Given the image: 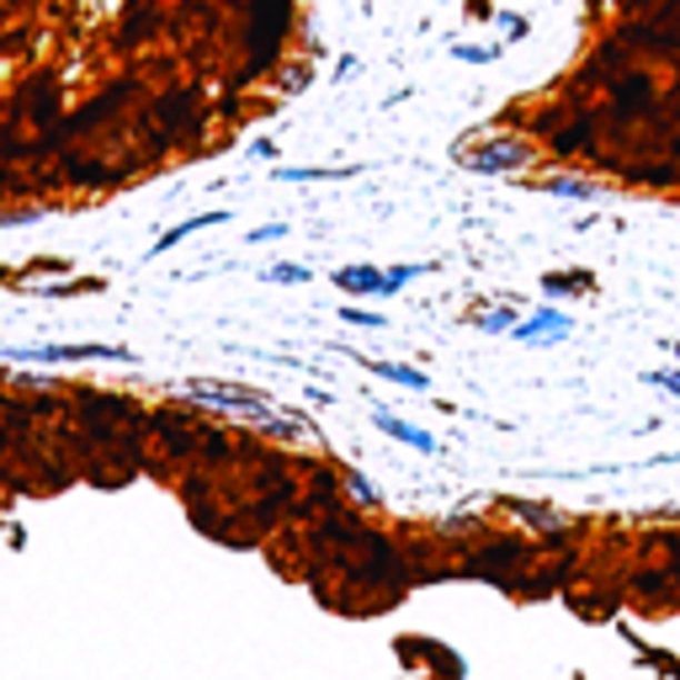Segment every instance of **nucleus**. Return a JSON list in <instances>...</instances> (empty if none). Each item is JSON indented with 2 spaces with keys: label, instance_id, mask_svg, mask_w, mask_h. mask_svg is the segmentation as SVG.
Segmentation results:
<instances>
[{
  "label": "nucleus",
  "instance_id": "f257e3e1",
  "mask_svg": "<svg viewBox=\"0 0 680 680\" xmlns=\"http://www.w3.org/2000/svg\"><path fill=\"white\" fill-rule=\"evenodd\" d=\"M527 559H532V553H527V542L494 537V542H479V548H468V553H462L458 574H468V580H489V584H500V590H516V580H510L506 569H521Z\"/></svg>",
  "mask_w": 680,
  "mask_h": 680
},
{
  "label": "nucleus",
  "instance_id": "f03ea898",
  "mask_svg": "<svg viewBox=\"0 0 680 680\" xmlns=\"http://www.w3.org/2000/svg\"><path fill=\"white\" fill-rule=\"evenodd\" d=\"M462 170H479V176H506V170H521L537 160V149L527 139H500V133H489L484 144H462L458 149Z\"/></svg>",
  "mask_w": 680,
  "mask_h": 680
},
{
  "label": "nucleus",
  "instance_id": "7ed1b4c3",
  "mask_svg": "<svg viewBox=\"0 0 680 680\" xmlns=\"http://www.w3.org/2000/svg\"><path fill=\"white\" fill-rule=\"evenodd\" d=\"M11 362H133L128 346H107V340H91V346H27V351H6Z\"/></svg>",
  "mask_w": 680,
  "mask_h": 680
},
{
  "label": "nucleus",
  "instance_id": "20e7f679",
  "mask_svg": "<svg viewBox=\"0 0 680 680\" xmlns=\"http://www.w3.org/2000/svg\"><path fill=\"white\" fill-rule=\"evenodd\" d=\"M611 107H617V118H638V112H649V107H654V80H649L643 70L617 74V80H611Z\"/></svg>",
  "mask_w": 680,
  "mask_h": 680
},
{
  "label": "nucleus",
  "instance_id": "39448f33",
  "mask_svg": "<svg viewBox=\"0 0 680 680\" xmlns=\"http://www.w3.org/2000/svg\"><path fill=\"white\" fill-rule=\"evenodd\" d=\"M574 330V319L559 314V309H532V319H521L510 336L516 340H527V346H553V340H563Z\"/></svg>",
  "mask_w": 680,
  "mask_h": 680
},
{
  "label": "nucleus",
  "instance_id": "423d86ee",
  "mask_svg": "<svg viewBox=\"0 0 680 680\" xmlns=\"http://www.w3.org/2000/svg\"><path fill=\"white\" fill-rule=\"evenodd\" d=\"M64 181H70V187H86V192H97V187L122 181V170H112L107 160H80V154L64 149Z\"/></svg>",
  "mask_w": 680,
  "mask_h": 680
},
{
  "label": "nucleus",
  "instance_id": "0eeeda50",
  "mask_svg": "<svg viewBox=\"0 0 680 680\" xmlns=\"http://www.w3.org/2000/svg\"><path fill=\"white\" fill-rule=\"evenodd\" d=\"M336 288L351 292V298H389V282H383V271L378 267H340Z\"/></svg>",
  "mask_w": 680,
  "mask_h": 680
},
{
  "label": "nucleus",
  "instance_id": "6e6552de",
  "mask_svg": "<svg viewBox=\"0 0 680 680\" xmlns=\"http://www.w3.org/2000/svg\"><path fill=\"white\" fill-rule=\"evenodd\" d=\"M590 149H596V118H584V112L553 133V154H590Z\"/></svg>",
  "mask_w": 680,
  "mask_h": 680
},
{
  "label": "nucleus",
  "instance_id": "1a4fd4ad",
  "mask_svg": "<svg viewBox=\"0 0 680 680\" xmlns=\"http://www.w3.org/2000/svg\"><path fill=\"white\" fill-rule=\"evenodd\" d=\"M372 426H378L383 437H393V441H404V447H414V452H437V437H426L420 426H410V420H399V414H389V410L372 414Z\"/></svg>",
  "mask_w": 680,
  "mask_h": 680
},
{
  "label": "nucleus",
  "instance_id": "9d476101",
  "mask_svg": "<svg viewBox=\"0 0 680 680\" xmlns=\"http://www.w3.org/2000/svg\"><path fill=\"white\" fill-rule=\"evenodd\" d=\"M219 223H229V213H197V219H181L176 223V229H166V234H160V240H154V256H170V250H176V244L181 240H192V234H202V229H219Z\"/></svg>",
  "mask_w": 680,
  "mask_h": 680
},
{
  "label": "nucleus",
  "instance_id": "9b49d317",
  "mask_svg": "<svg viewBox=\"0 0 680 680\" xmlns=\"http://www.w3.org/2000/svg\"><path fill=\"white\" fill-rule=\"evenodd\" d=\"M17 107H22L27 118L38 122V128H49L53 112H59V86H49V80H38L27 97H17Z\"/></svg>",
  "mask_w": 680,
  "mask_h": 680
},
{
  "label": "nucleus",
  "instance_id": "f8f14e48",
  "mask_svg": "<svg viewBox=\"0 0 680 680\" xmlns=\"http://www.w3.org/2000/svg\"><path fill=\"white\" fill-rule=\"evenodd\" d=\"M622 181H638V187H676L680 166L676 160H638V166H622Z\"/></svg>",
  "mask_w": 680,
  "mask_h": 680
},
{
  "label": "nucleus",
  "instance_id": "ddd939ff",
  "mask_svg": "<svg viewBox=\"0 0 680 680\" xmlns=\"http://www.w3.org/2000/svg\"><path fill=\"white\" fill-rule=\"evenodd\" d=\"M367 372H378V378H389V383H399V389H410V393H431V378L420 372V367H404V362H372L367 357Z\"/></svg>",
  "mask_w": 680,
  "mask_h": 680
},
{
  "label": "nucleus",
  "instance_id": "4468645a",
  "mask_svg": "<svg viewBox=\"0 0 680 680\" xmlns=\"http://www.w3.org/2000/svg\"><path fill=\"white\" fill-rule=\"evenodd\" d=\"M271 176L303 187V181H351V176H362V166H298V170H271Z\"/></svg>",
  "mask_w": 680,
  "mask_h": 680
},
{
  "label": "nucleus",
  "instance_id": "2eb2a0df",
  "mask_svg": "<svg viewBox=\"0 0 680 680\" xmlns=\"http://www.w3.org/2000/svg\"><path fill=\"white\" fill-rule=\"evenodd\" d=\"M537 192L542 197H569V202H596V181H580V176H548V181H537Z\"/></svg>",
  "mask_w": 680,
  "mask_h": 680
},
{
  "label": "nucleus",
  "instance_id": "dca6fc26",
  "mask_svg": "<svg viewBox=\"0 0 680 680\" xmlns=\"http://www.w3.org/2000/svg\"><path fill=\"white\" fill-rule=\"evenodd\" d=\"M590 288H596L590 271H548L542 277V292H590Z\"/></svg>",
  "mask_w": 680,
  "mask_h": 680
},
{
  "label": "nucleus",
  "instance_id": "f3484780",
  "mask_svg": "<svg viewBox=\"0 0 680 680\" xmlns=\"http://www.w3.org/2000/svg\"><path fill=\"white\" fill-rule=\"evenodd\" d=\"M107 277H70V282H53V288H38V298H74V292H101Z\"/></svg>",
  "mask_w": 680,
  "mask_h": 680
},
{
  "label": "nucleus",
  "instance_id": "a211bd4d",
  "mask_svg": "<svg viewBox=\"0 0 680 680\" xmlns=\"http://www.w3.org/2000/svg\"><path fill=\"white\" fill-rule=\"evenodd\" d=\"M447 53H452L458 64H494V59H500L506 49H500V43H489V49H479V43H452Z\"/></svg>",
  "mask_w": 680,
  "mask_h": 680
},
{
  "label": "nucleus",
  "instance_id": "6ab92c4d",
  "mask_svg": "<svg viewBox=\"0 0 680 680\" xmlns=\"http://www.w3.org/2000/svg\"><path fill=\"white\" fill-rule=\"evenodd\" d=\"M261 277H267V282H277V288H298V282H309L314 271H309V267H292V261H277V267H267Z\"/></svg>",
  "mask_w": 680,
  "mask_h": 680
},
{
  "label": "nucleus",
  "instance_id": "aec40b11",
  "mask_svg": "<svg viewBox=\"0 0 680 680\" xmlns=\"http://www.w3.org/2000/svg\"><path fill=\"white\" fill-rule=\"evenodd\" d=\"M340 319H346V324H362V330H389V319L372 314V309H362V303H346V309H340Z\"/></svg>",
  "mask_w": 680,
  "mask_h": 680
},
{
  "label": "nucleus",
  "instance_id": "412c9836",
  "mask_svg": "<svg viewBox=\"0 0 680 680\" xmlns=\"http://www.w3.org/2000/svg\"><path fill=\"white\" fill-rule=\"evenodd\" d=\"M521 319H516V309H494V314H479V330H489V336H500V330H516Z\"/></svg>",
  "mask_w": 680,
  "mask_h": 680
},
{
  "label": "nucleus",
  "instance_id": "4be33fe9",
  "mask_svg": "<svg viewBox=\"0 0 680 680\" xmlns=\"http://www.w3.org/2000/svg\"><path fill=\"white\" fill-rule=\"evenodd\" d=\"M149 27H154V11H149V6H133L128 22H122V38H139V32H149Z\"/></svg>",
  "mask_w": 680,
  "mask_h": 680
},
{
  "label": "nucleus",
  "instance_id": "5701e85b",
  "mask_svg": "<svg viewBox=\"0 0 680 680\" xmlns=\"http://www.w3.org/2000/svg\"><path fill=\"white\" fill-rule=\"evenodd\" d=\"M643 383H649V389L676 393V399H680V367H664V372H643Z\"/></svg>",
  "mask_w": 680,
  "mask_h": 680
},
{
  "label": "nucleus",
  "instance_id": "b1692460",
  "mask_svg": "<svg viewBox=\"0 0 680 680\" xmlns=\"http://www.w3.org/2000/svg\"><path fill=\"white\" fill-rule=\"evenodd\" d=\"M426 271H431V267H389V271H383V282H389V298H393L399 288H404V282H414V277H426Z\"/></svg>",
  "mask_w": 680,
  "mask_h": 680
},
{
  "label": "nucleus",
  "instance_id": "393cba45",
  "mask_svg": "<svg viewBox=\"0 0 680 680\" xmlns=\"http://www.w3.org/2000/svg\"><path fill=\"white\" fill-rule=\"evenodd\" d=\"M346 494H351V500H362V506H378V489L367 484L362 473H346Z\"/></svg>",
  "mask_w": 680,
  "mask_h": 680
},
{
  "label": "nucleus",
  "instance_id": "a878e982",
  "mask_svg": "<svg viewBox=\"0 0 680 680\" xmlns=\"http://www.w3.org/2000/svg\"><path fill=\"white\" fill-rule=\"evenodd\" d=\"M288 234V223L277 219V223H261V229H250V244H271V240H282Z\"/></svg>",
  "mask_w": 680,
  "mask_h": 680
},
{
  "label": "nucleus",
  "instance_id": "bb28decb",
  "mask_svg": "<svg viewBox=\"0 0 680 680\" xmlns=\"http://www.w3.org/2000/svg\"><path fill=\"white\" fill-rule=\"evenodd\" d=\"M500 32L516 43V38H527V32H532V22H527V17H510V11H506V17H500Z\"/></svg>",
  "mask_w": 680,
  "mask_h": 680
},
{
  "label": "nucleus",
  "instance_id": "cd10ccee",
  "mask_svg": "<svg viewBox=\"0 0 680 680\" xmlns=\"http://www.w3.org/2000/svg\"><path fill=\"white\" fill-rule=\"evenodd\" d=\"M250 154H256V160H277V139H256Z\"/></svg>",
  "mask_w": 680,
  "mask_h": 680
},
{
  "label": "nucleus",
  "instance_id": "c85d7f7f",
  "mask_svg": "<svg viewBox=\"0 0 680 680\" xmlns=\"http://www.w3.org/2000/svg\"><path fill=\"white\" fill-rule=\"evenodd\" d=\"M676 362H680V346H676Z\"/></svg>",
  "mask_w": 680,
  "mask_h": 680
}]
</instances>
